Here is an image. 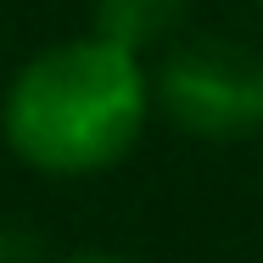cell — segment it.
<instances>
[{"label": "cell", "mask_w": 263, "mask_h": 263, "mask_svg": "<svg viewBox=\"0 0 263 263\" xmlns=\"http://www.w3.org/2000/svg\"><path fill=\"white\" fill-rule=\"evenodd\" d=\"M152 84L140 56L106 40H67L40 51L6 90V146L40 174H101L146 129Z\"/></svg>", "instance_id": "1"}, {"label": "cell", "mask_w": 263, "mask_h": 263, "mask_svg": "<svg viewBox=\"0 0 263 263\" xmlns=\"http://www.w3.org/2000/svg\"><path fill=\"white\" fill-rule=\"evenodd\" d=\"M157 106L196 140H241L263 129V56L235 40H191L162 62Z\"/></svg>", "instance_id": "2"}, {"label": "cell", "mask_w": 263, "mask_h": 263, "mask_svg": "<svg viewBox=\"0 0 263 263\" xmlns=\"http://www.w3.org/2000/svg\"><path fill=\"white\" fill-rule=\"evenodd\" d=\"M185 17V0H96V40L140 56L162 45Z\"/></svg>", "instance_id": "3"}, {"label": "cell", "mask_w": 263, "mask_h": 263, "mask_svg": "<svg viewBox=\"0 0 263 263\" xmlns=\"http://www.w3.org/2000/svg\"><path fill=\"white\" fill-rule=\"evenodd\" d=\"M0 263H51V258H45V241L28 224L0 218Z\"/></svg>", "instance_id": "4"}, {"label": "cell", "mask_w": 263, "mask_h": 263, "mask_svg": "<svg viewBox=\"0 0 263 263\" xmlns=\"http://www.w3.org/2000/svg\"><path fill=\"white\" fill-rule=\"evenodd\" d=\"M62 263H123V258H112V252H79V258H62Z\"/></svg>", "instance_id": "5"}]
</instances>
